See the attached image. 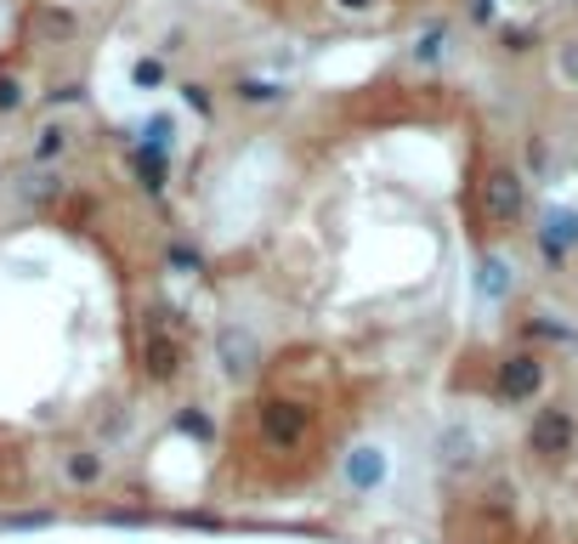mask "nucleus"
Returning <instances> with one entry per match:
<instances>
[{
  "instance_id": "obj_13",
  "label": "nucleus",
  "mask_w": 578,
  "mask_h": 544,
  "mask_svg": "<svg viewBox=\"0 0 578 544\" xmlns=\"http://www.w3.org/2000/svg\"><path fill=\"white\" fill-rule=\"evenodd\" d=\"M408 57H415L420 68L449 63V57H454V29H449V23H431V29L420 34V41H415V52H408Z\"/></svg>"
},
{
  "instance_id": "obj_12",
  "label": "nucleus",
  "mask_w": 578,
  "mask_h": 544,
  "mask_svg": "<svg viewBox=\"0 0 578 544\" xmlns=\"http://www.w3.org/2000/svg\"><path fill=\"white\" fill-rule=\"evenodd\" d=\"M12 193H18V204H52V199H63V177L52 165H34Z\"/></svg>"
},
{
  "instance_id": "obj_5",
  "label": "nucleus",
  "mask_w": 578,
  "mask_h": 544,
  "mask_svg": "<svg viewBox=\"0 0 578 544\" xmlns=\"http://www.w3.org/2000/svg\"><path fill=\"white\" fill-rule=\"evenodd\" d=\"M573 442H578V420L567 415V408H533V420H528V449L539 460H567L573 454Z\"/></svg>"
},
{
  "instance_id": "obj_20",
  "label": "nucleus",
  "mask_w": 578,
  "mask_h": 544,
  "mask_svg": "<svg viewBox=\"0 0 578 544\" xmlns=\"http://www.w3.org/2000/svg\"><path fill=\"white\" fill-rule=\"evenodd\" d=\"M131 80H136V86H143V91H154V86H165V63H154V57H143V63H136V68H131Z\"/></svg>"
},
{
  "instance_id": "obj_18",
  "label": "nucleus",
  "mask_w": 578,
  "mask_h": 544,
  "mask_svg": "<svg viewBox=\"0 0 578 544\" xmlns=\"http://www.w3.org/2000/svg\"><path fill=\"white\" fill-rule=\"evenodd\" d=\"M29 102V91H23V80L18 75H0V114H18Z\"/></svg>"
},
{
  "instance_id": "obj_8",
  "label": "nucleus",
  "mask_w": 578,
  "mask_h": 544,
  "mask_svg": "<svg viewBox=\"0 0 578 544\" xmlns=\"http://www.w3.org/2000/svg\"><path fill=\"white\" fill-rule=\"evenodd\" d=\"M476 454H483V437H476V426L449 420V426L437 431V465H442V471H471Z\"/></svg>"
},
{
  "instance_id": "obj_15",
  "label": "nucleus",
  "mask_w": 578,
  "mask_h": 544,
  "mask_svg": "<svg viewBox=\"0 0 578 544\" xmlns=\"http://www.w3.org/2000/svg\"><path fill=\"white\" fill-rule=\"evenodd\" d=\"M68 154V125H41V131H34V148H29V159L34 165H52V159H63Z\"/></svg>"
},
{
  "instance_id": "obj_14",
  "label": "nucleus",
  "mask_w": 578,
  "mask_h": 544,
  "mask_svg": "<svg viewBox=\"0 0 578 544\" xmlns=\"http://www.w3.org/2000/svg\"><path fill=\"white\" fill-rule=\"evenodd\" d=\"M476 295L488 306H499L510 295V261L505 256H483V267H476Z\"/></svg>"
},
{
  "instance_id": "obj_6",
  "label": "nucleus",
  "mask_w": 578,
  "mask_h": 544,
  "mask_svg": "<svg viewBox=\"0 0 578 544\" xmlns=\"http://www.w3.org/2000/svg\"><path fill=\"white\" fill-rule=\"evenodd\" d=\"M533 245H539L544 261H567L578 250V211H573V204H551V211L539 216Z\"/></svg>"
},
{
  "instance_id": "obj_3",
  "label": "nucleus",
  "mask_w": 578,
  "mask_h": 544,
  "mask_svg": "<svg viewBox=\"0 0 578 544\" xmlns=\"http://www.w3.org/2000/svg\"><path fill=\"white\" fill-rule=\"evenodd\" d=\"M544 358L539 352H505L499 369H494V397L499 403H533L544 392Z\"/></svg>"
},
{
  "instance_id": "obj_21",
  "label": "nucleus",
  "mask_w": 578,
  "mask_h": 544,
  "mask_svg": "<svg viewBox=\"0 0 578 544\" xmlns=\"http://www.w3.org/2000/svg\"><path fill=\"white\" fill-rule=\"evenodd\" d=\"M0 528H12V533H29V528H52V510H18V517H7Z\"/></svg>"
},
{
  "instance_id": "obj_22",
  "label": "nucleus",
  "mask_w": 578,
  "mask_h": 544,
  "mask_svg": "<svg viewBox=\"0 0 578 544\" xmlns=\"http://www.w3.org/2000/svg\"><path fill=\"white\" fill-rule=\"evenodd\" d=\"M182 102H188L193 114H204V120L216 114V102H211V91H204V86H182Z\"/></svg>"
},
{
  "instance_id": "obj_19",
  "label": "nucleus",
  "mask_w": 578,
  "mask_h": 544,
  "mask_svg": "<svg viewBox=\"0 0 578 544\" xmlns=\"http://www.w3.org/2000/svg\"><path fill=\"white\" fill-rule=\"evenodd\" d=\"M522 329H528V340H533V335H544V340H573V329H562V324H556L551 313H539V318H528Z\"/></svg>"
},
{
  "instance_id": "obj_1",
  "label": "nucleus",
  "mask_w": 578,
  "mask_h": 544,
  "mask_svg": "<svg viewBox=\"0 0 578 544\" xmlns=\"http://www.w3.org/2000/svg\"><path fill=\"white\" fill-rule=\"evenodd\" d=\"M211 352H216V369L227 374L233 386H245L250 374L261 369V335L250 324H222L211 335Z\"/></svg>"
},
{
  "instance_id": "obj_11",
  "label": "nucleus",
  "mask_w": 578,
  "mask_h": 544,
  "mask_svg": "<svg viewBox=\"0 0 578 544\" xmlns=\"http://www.w3.org/2000/svg\"><path fill=\"white\" fill-rule=\"evenodd\" d=\"M102 471H109L102 449H68V454H63V476H68L75 488H97V483H102Z\"/></svg>"
},
{
  "instance_id": "obj_25",
  "label": "nucleus",
  "mask_w": 578,
  "mask_h": 544,
  "mask_svg": "<svg viewBox=\"0 0 578 544\" xmlns=\"http://www.w3.org/2000/svg\"><path fill=\"white\" fill-rule=\"evenodd\" d=\"M177 426H182V431H193V437H216V431H211V420H204L199 408H182V420H177Z\"/></svg>"
},
{
  "instance_id": "obj_9",
  "label": "nucleus",
  "mask_w": 578,
  "mask_h": 544,
  "mask_svg": "<svg viewBox=\"0 0 578 544\" xmlns=\"http://www.w3.org/2000/svg\"><path fill=\"white\" fill-rule=\"evenodd\" d=\"M143 369H148V381H177V374H182V347L170 335H148Z\"/></svg>"
},
{
  "instance_id": "obj_24",
  "label": "nucleus",
  "mask_w": 578,
  "mask_h": 544,
  "mask_svg": "<svg viewBox=\"0 0 578 544\" xmlns=\"http://www.w3.org/2000/svg\"><path fill=\"white\" fill-rule=\"evenodd\" d=\"M335 12H347V18H374V12H381V0H335Z\"/></svg>"
},
{
  "instance_id": "obj_10",
  "label": "nucleus",
  "mask_w": 578,
  "mask_h": 544,
  "mask_svg": "<svg viewBox=\"0 0 578 544\" xmlns=\"http://www.w3.org/2000/svg\"><path fill=\"white\" fill-rule=\"evenodd\" d=\"M233 97L245 102V109H279V102H290V86L284 80H261V75H245L233 86Z\"/></svg>"
},
{
  "instance_id": "obj_16",
  "label": "nucleus",
  "mask_w": 578,
  "mask_h": 544,
  "mask_svg": "<svg viewBox=\"0 0 578 544\" xmlns=\"http://www.w3.org/2000/svg\"><path fill=\"white\" fill-rule=\"evenodd\" d=\"M75 29H80V18L68 12V7H46L41 18H34V34H46V41H68Z\"/></svg>"
},
{
  "instance_id": "obj_4",
  "label": "nucleus",
  "mask_w": 578,
  "mask_h": 544,
  "mask_svg": "<svg viewBox=\"0 0 578 544\" xmlns=\"http://www.w3.org/2000/svg\"><path fill=\"white\" fill-rule=\"evenodd\" d=\"M256 426L272 449H295V442H306V431H313V408L295 403V397H267L256 408Z\"/></svg>"
},
{
  "instance_id": "obj_2",
  "label": "nucleus",
  "mask_w": 578,
  "mask_h": 544,
  "mask_svg": "<svg viewBox=\"0 0 578 544\" xmlns=\"http://www.w3.org/2000/svg\"><path fill=\"white\" fill-rule=\"evenodd\" d=\"M522 211H528L522 177H517L510 165H494L488 177H483V222H488V227H517Z\"/></svg>"
},
{
  "instance_id": "obj_17",
  "label": "nucleus",
  "mask_w": 578,
  "mask_h": 544,
  "mask_svg": "<svg viewBox=\"0 0 578 544\" xmlns=\"http://www.w3.org/2000/svg\"><path fill=\"white\" fill-rule=\"evenodd\" d=\"M165 267H170V272H182V279H193V272L204 267V256H199L193 245H182V238H177V245L165 250Z\"/></svg>"
},
{
  "instance_id": "obj_23",
  "label": "nucleus",
  "mask_w": 578,
  "mask_h": 544,
  "mask_svg": "<svg viewBox=\"0 0 578 544\" xmlns=\"http://www.w3.org/2000/svg\"><path fill=\"white\" fill-rule=\"evenodd\" d=\"M556 68H562V80H567V86H578V41H567V46H562Z\"/></svg>"
},
{
  "instance_id": "obj_7",
  "label": "nucleus",
  "mask_w": 578,
  "mask_h": 544,
  "mask_svg": "<svg viewBox=\"0 0 578 544\" xmlns=\"http://www.w3.org/2000/svg\"><path fill=\"white\" fill-rule=\"evenodd\" d=\"M340 476H347L352 494H374L386 483V449L381 442H352L347 460H340Z\"/></svg>"
}]
</instances>
